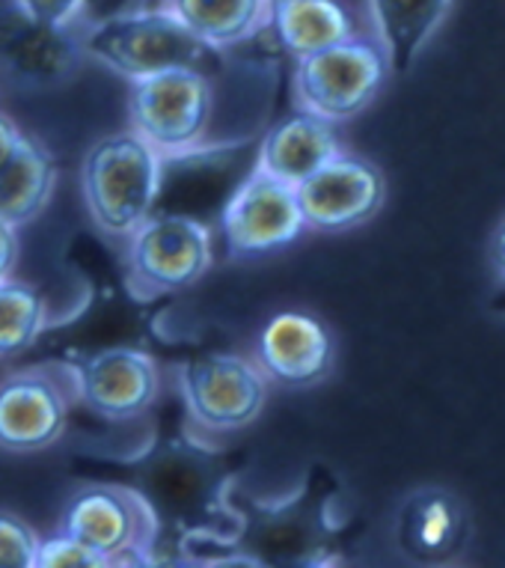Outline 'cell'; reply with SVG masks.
I'll return each mask as SVG.
<instances>
[{
  "label": "cell",
  "instance_id": "32",
  "mask_svg": "<svg viewBox=\"0 0 505 568\" xmlns=\"http://www.w3.org/2000/svg\"><path fill=\"white\" fill-rule=\"evenodd\" d=\"M491 260H494L496 277L505 283V224L496 230L494 235V247H491Z\"/></svg>",
  "mask_w": 505,
  "mask_h": 568
},
{
  "label": "cell",
  "instance_id": "35",
  "mask_svg": "<svg viewBox=\"0 0 505 568\" xmlns=\"http://www.w3.org/2000/svg\"><path fill=\"white\" fill-rule=\"evenodd\" d=\"M277 3H286V0H268V10H271V7H277Z\"/></svg>",
  "mask_w": 505,
  "mask_h": 568
},
{
  "label": "cell",
  "instance_id": "12",
  "mask_svg": "<svg viewBox=\"0 0 505 568\" xmlns=\"http://www.w3.org/2000/svg\"><path fill=\"white\" fill-rule=\"evenodd\" d=\"M220 230L226 253L241 260L289 247L303 235L307 224L295 187L252 168L226 200Z\"/></svg>",
  "mask_w": 505,
  "mask_h": 568
},
{
  "label": "cell",
  "instance_id": "20",
  "mask_svg": "<svg viewBox=\"0 0 505 568\" xmlns=\"http://www.w3.org/2000/svg\"><path fill=\"white\" fill-rule=\"evenodd\" d=\"M268 24L282 51L295 60L354 37V19L339 0H286L268 10Z\"/></svg>",
  "mask_w": 505,
  "mask_h": 568
},
{
  "label": "cell",
  "instance_id": "27",
  "mask_svg": "<svg viewBox=\"0 0 505 568\" xmlns=\"http://www.w3.org/2000/svg\"><path fill=\"white\" fill-rule=\"evenodd\" d=\"M21 256V242L19 230H10V226L0 224V283L12 277V271L19 265Z\"/></svg>",
  "mask_w": 505,
  "mask_h": 568
},
{
  "label": "cell",
  "instance_id": "13",
  "mask_svg": "<svg viewBox=\"0 0 505 568\" xmlns=\"http://www.w3.org/2000/svg\"><path fill=\"white\" fill-rule=\"evenodd\" d=\"M78 402L113 423L143 417L161 396L155 357L132 345H111L81 354L69 364Z\"/></svg>",
  "mask_w": 505,
  "mask_h": 568
},
{
  "label": "cell",
  "instance_id": "4",
  "mask_svg": "<svg viewBox=\"0 0 505 568\" xmlns=\"http://www.w3.org/2000/svg\"><path fill=\"white\" fill-rule=\"evenodd\" d=\"M81 45L84 54L107 65L116 75L128 78L132 84L167 72L215 78L224 69L220 51L194 37L167 7H155L134 19L90 30L81 37Z\"/></svg>",
  "mask_w": 505,
  "mask_h": 568
},
{
  "label": "cell",
  "instance_id": "6",
  "mask_svg": "<svg viewBox=\"0 0 505 568\" xmlns=\"http://www.w3.org/2000/svg\"><path fill=\"white\" fill-rule=\"evenodd\" d=\"M178 387L190 419L212 435L244 432L268 405V378L256 361L224 348L185 361L178 369Z\"/></svg>",
  "mask_w": 505,
  "mask_h": 568
},
{
  "label": "cell",
  "instance_id": "23",
  "mask_svg": "<svg viewBox=\"0 0 505 568\" xmlns=\"http://www.w3.org/2000/svg\"><path fill=\"white\" fill-rule=\"evenodd\" d=\"M155 7H158V0H78L72 28L90 33V30L107 28L116 21L134 19V16L155 10Z\"/></svg>",
  "mask_w": 505,
  "mask_h": 568
},
{
  "label": "cell",
  "instance_id": "21",
  "mask_svg": "<svg viewBox=\"0 0 505 568\" xmlns=\"http://www.w3.org/2000/svg\"><path fill=\"white\" fill-rule=\"evenodd\" d=\"M167 10L215 51L238 45L268 24V0H167Z\"/></svg>",
  "mask_w": 505,
  "mask_h": 568
},
{
  "label": "cell",
  "instance_id": "25",
  "mask_svg": "<svg viewBox=\"0 0 505 568\" xmlns=\"http://www.w3.org/2000/svg\"><path fill=\"white\" fill-rule=\"evenodd\" d=\"M39 536L10 513H0V568H33Z\"/></svg>",
  "mask_w": 505,
  "mask_h": 568
},
{
  "label": "cell",
  "instance_id": "15",
  "mask_svg": "<svg viewBox=\"0 0 505 568\" xmlns=\"http://www.w3.org/2000/svg\"><path fill=\"white\" fill-rule=\"evenodd\" d=\"M252 361L268 384L280 387H312L333 373L337 339L330 327L303 310H280L259 331Z\"/></svg>",
  "mask_w": 505,
  "mask_h": 568
},
{
  "label": "cell",
  "instance_id": "7",
  "mask_svg": "<svg viewBox=\"0 0 505 568\" xmlns=\"http://www.w3.org/2000/svg\"><path fill=\"white\" fill-rule=\"evenodd\" d=\"M390 69L378 42L351 37L339 45L303 57L295 69L300 111L337 125L363 113L381 93Z\"/></svg>",
  "mask_w": 505,
  "mask_h": 568
},
{
  "label": "cell",
  "instance_id": "18",
  "mask_svg": "<svg viewBox=\"0 0 505 568\" xmlns=\"http://www.w3.org/2000/svg\"><path fill=\"white\" fill-rule=\"evenodd\" d=\"M378 45L393 75H408L450 16L452 0H369Z\"/></svg>",
  "mask_w": 505,
  "mask_h": 568
},
{
  "label": "cell",
  "instance_id": "16",
  "mask_svg": "<svg viewBox=\"0 0 505 568\" xmlns=\"http://www.w3.org/2000/svg\"><path fill=\"white\" fill-rule=\"evenodd\" d=\"M470 541V515L446 488H420L395 515V545L413 566L450 568Z\"/></svg>",
  "mask_w": 505,
  "mask_h": 568
},
{
  "label": "cell",
  "instance_id": "24",
  "mask_svg": "<svg viewBox=\"0 0 505 568\" xmlns=\"http://www.w3.org/2000/svg\"><path fill=\"white\" fill-rule=\"evenodd\" d=\"M33 568H111V559L99 557L95 550L84 548L81 541L56 532V536L39 539Z\"/></svg>",
  "mask_w": 505,
  "mask_h": 568
},
{
  "label": "cell",
  "instance_id": "29",
  "mask_svg": "<svg viewBox=\"0 0 505 568\" xmlns=\"http://www.w3.org/2000/svg\"><path fill=\"white\" fill-rule=\"evenodd\" d=\"M21 140H24V131H21L7 113H0V168L16 155V150L21 146Z\"/></svg>",
  "mask_w": 505,
  "mask_h": 568
},
{
  "label": "cell",
  "instance_id": "2",
  "mask_svg": "<svg viewBox=\"0 0 505 568\" xmlns=\"http://www.w3.org/2000/svg\"><path fill=\"white\" fill-rule=\"evenodd\" d=\"M238 530L220 550H241L265 568H298L316 559H339L348 530L339 479L312 467L303 483L277 500H233Z\"/></svg>",
  "mask_w": 505,
  "mask_h": 568
},
{
  "label": "cell",
  "instance_id": "22",
  "mask_svg": "<svg viewBox=\"0 0 505 568\" xmlns=\"http://www.w3.org/2000/svg\"><path fill=\"white\" fill-rule=\"evenodd\" d=\"M45 327V292L24 280H3L0 283V361L28 352Z\"/></svg>",
  "mask_w": 505,
  "mask_h": 568
},
{
  "label": "cell",
  "instance_id": "11",
  "mask_svg": "<svg viewBox=\"0 0 505 568\" xmlns=\"http://www.w3.org/2000/svg\"><path fill=\"white\" fill-rule=\"evenodd\" d=\"M84 45L72 24H48L19 3L0 7V75L24 93L54 90L78 75Z\"/></svg>",
  "mask_w": 505,
  "mask_h": 568
},
{
  "label": "cell",
  "instance_id": "34",
  "mask_svg": "<svg viewBox=\"0 0 505 568\" xmlns=\"http://www.w3.org/2000/svg\"><path fill=\"white\" fill-rule=\"evenodd\" d=\"M298 568H342V562L339 559H316V562H307V566Z\"/></svg>",
  "mask_w": 505,
  "mask_h": 568
},
{
  "label": "cell",
  "instance_id": "26",
  "mask_svg": "<svg viewBox=\"0 0 505 568\" xmlns=\"http://www.w3.org/2000/svg\"><path fill=\"white\" fill-rule=\"evenodd\" d=\"M16 3L48 24H72L78 7V0H16Z\"/></svg>",
  "mask_w": 505,
  "mask_h": 568
},
{
  "label": "cell",
  "instance_id": "3",
  "mask_svg": "<svg viewBox=\"0 0 505 568\" xmlns=\"http://www.w3.org/2000/svg\"><path fill=\"white\" fill-rule=\"evenodd\" d=\"M164 168V159L134 131L95 140L81 161V194L99 233L125 242L158 212Z\"/></svg>",
  "mask_w": 505,
  "mask_h": 568
},
{
  "label": "cell",
  "instance_id": "5",
  "mask_svg": "<svg viewBox=\"0 0 505 568\" xmlns=\"http://www.w3.org/2000/svg\"><path fill=\"white\" fill-rule=\"evenodd\" d=\"M215 265V235L190 212H152L125 239V277L137 298L190 290Z\"/></svg>",
  "mask_w": 505,
  "mask_h": 568
},
{
  "label": "cell",
  "instance_id": "14",
  "mask_svg": "<svg viewBox=\"0 0 505 568\" xmlns=\"http://www.w3.org/2000/svg\"><path fill=\"white\" fill-rule=\"evenodd\" d=\"M295 194L307 230L346 233L381 212L387 200V182L372 161L339 152L316 176L295 187Z\"/></svg>",
  "mask_w": 505,
  "mask_h": 568
},
{
  "label": "cell",
  "instance_id": "31",
  "mask_svg": "<svg viewBox=\"0 0 505 568\" xmlns=\"http://www.w3.org/2000/svg\"><path fill=\"white\" fill-rule=\"evenodd\" d=\"M161 559H164V568H206V559L199 557V554H185V550L161 554Z\"/></svg>",
  "mask_w": 505,
  "mask_h": 568
},
{
  "label": "cell",
  "instance_id": "30",
  "mask_svg": "<svg viewBox=\"0 0 505 568\" xmlns=\"http://www.w3.org/2000/svg\"><path fill=\"white\" fill-rule=\"evenodd\" d=\"M111 568H164V559L155 550H132L125 557L111 559Z\"/></svg>",
  "mask_w": 505,
  "mask_h": 568
},
{
  "label": "cell",
  "instance_id": "28",
  "mask_svg": "<svg viewBox=\"0 0 505 568\" xmlns=\"http://www.w3.org/2000/svg\"><path fill=\"white\" fill-rule=\"evenodd\" d=\"M206 559V568H265L259 559L247 557L241 550H212V554H199Z\"/></svg>",
  "mask_w": 505,
  "mask_h": 568
},
{
  "label": "cell",
  "instance_id": "33",
  "mask_svg": "<svg viewBox=\"0 0 505 568\" xmlns=\"http://www.w3.org/2000/svg\"><path fill=\"white\" fill-rule=\"evenodd\" d=\"M487 307H491V313H496V316L505 318V286L503 290H496L491 298H487Z\"/></svg>",
  "mask_w": 505,
  "mask_h": 568
},
{
  "label": "cell",
  "instance_id": "10",
  "mask_svg": "<svg viewBox=\"0 0 505 568\" xmlns=\"http://www.w3.org/2000/svg\"><path fill=\"white\" fill-rule=\"evenodd\" d=\"M60 532L104 559L155 550L158 539V527L141 491L120 483H86L75 488L60 515Z\"/></svg>",
  "mask_w": 505,
  "mask_h": 568
},
{
  "label": "cell",
  "instance_id": "1",
  "mask_svg": "<svg viewBox=\"0 0 505 568\" xmlns=\"http://www.w3.org/2000/svg\"><path fill=\"white\" fill-rule=\"evenodd\" d=\"M141 497L150 506L158 539L155 554H194L199 545L226 548L238 530L229 497V470L217 453L197 440H167L137 470Z\"/></svg>",
  "mask_w": 505,
  "mask_h": 568
},
{
  "label": "cell",
  "instance_id": "19",
  "mask_svg": "<svg viewBox=\"0 0 505 568\" xmlns=\"http://www.w3.org/2000/svg\"><path fill=\"white\" fill-rule=\"evenodd\" d=\"M54 187V155L37 138L24 134L16 155L0 168V224L10 230L33 224L51 203Z\"/></svg>",
  "mask_w": 505,
  "mask_h": 568
},
{
  "label": "cell",
  "instance_id": "8",
  "mask_svg": "<svg viewBox=\"0 0 505 568\" xmlns=\"http://www.w3.org/2000/svg\"><path fill=\"white\" fill-rule=\"evenodd\" d=\"M212 78L197 72H167L134 81L128 93V131L146 140L161 159H178L199 150L212 125Z\"/></svg>",
  "mask_w": 505,
  "mask_h": 568
},
{
  "label": "cell",
  "instance_id": "17",
  "mask_svg": "<svg viewBox=\"0 0 505 568\" xmlns=\"http://www.w3.org/2000/svg\"><path fill=\"white\" fill-rule=\"evenodd\" d=\"M339 152L346 150L339 143L337 125H330L312 113L298 111L265 131V138L259 140L256 168L282 185L298 187L337 159Z\"/></svg>",
  "mask_w": 505,
  "mask_h": 568
},
{
  "label": "cell",
  "instance_id": "9",
  "mask_svg": "<svg viewBox=\"0 0 505 568\" xmlns=\"http://www.w3.org/2000/svg\"><path fill=\"white\" fill-rule=\"evenodd\" d=\"M78 393L69 364H37L0 382V449L42 453L69 429Z\"/></svg>",
  "mask_w": 505,
  "mask_h": 568
}]
</instances>
